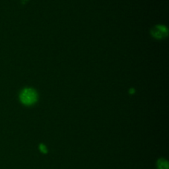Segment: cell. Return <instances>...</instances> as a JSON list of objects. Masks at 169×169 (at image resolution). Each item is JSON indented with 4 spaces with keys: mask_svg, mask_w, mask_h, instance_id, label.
<instances>
[{
    "mask_svg": "<svg viewBox=\"0 0 169 169\" xmlns=\"http://www.w3.org/2000/svg\"><path fill=\"white\" fill-rule=\"evenodd\" d=\"M37 93L34 89L27 88L22 91L20 94V100L25 105L29 106L36 103L37 101Z\"/></svg>",
    "mask_w": 169,
    "mask_h": 169,
    "instance_id": "1",
    "label": "cell"
},
{
    "mask_svg": "<svg viewBox=\"0 0 169 169\" xmlns=\"http://www.w3.org/2000/svg\"><path fill=\"white\" fill-rule=\"evenodd\" d=\"M151 33L155 39H162L167 36L168 30L163 25H156L151 29Z\"/></svg>",
    "mask_w": 169,
    "mask_h": 169,
    "instance_id": "2",
    "label": "cell"
},
{
    "mask_svg": "<svg viewBox=\"0 0 169 169\" xmlns=\"http://www.w3.org/2000/svg\"><path fill=\"white\" fill-rule=\"evenodd\" d=\"M158 169H168L167 161L164 159H160L158 161Z\"/></svg>",
    "mask_w": 169,
    "mask_h": 169,
    "instance_id": "3",
    "label": "cell"
}]
</instances>
